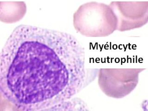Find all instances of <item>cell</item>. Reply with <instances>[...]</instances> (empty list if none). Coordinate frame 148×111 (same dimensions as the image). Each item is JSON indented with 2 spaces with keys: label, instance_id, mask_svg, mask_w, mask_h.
Masks as SVG:
<instances>
[{
  "label": "cell",
  "instance_id": "cell-2",
  "mask_svg": "<svg viewBox=\"0 0 148 111\" xmlns=\"http://www.w3.org/2000/svg\"><path fill=\"white\" fill-rule=\"evenodd\" d=\"M75 30L88 37H105L117 30L118 20L109 5L96 2L81 5L73 15Z\"/></svg>",
  "mask_w": 148,
  "mask_h": 111
},
{
  "label": "cell",
  "instance_id": "cell-6",
  "mask_svg": "<svg viewBox=\"0 0 148 111\" xmlns=\"http://www.w3.org/2000/svg\"><path fill=\"white\" fill-rule=\"evenodd\" d=\"M39 111H91L85 102L77 97L56 104Z\"/></svg>",
  "mask_w": 148,
  "mask_h": 111
},
{
  "label": "cell",
  "instance_id": "cell-8",
  "mask_svg": "<svg viewBox=\"0 0 148 111\" xmlns=\"http://www.w3.org/2000/svg\"><path fill=\"white\" fill-rule=\"evenodd\" d=\"M2 96H3V95H2V94H1V92H0V99L2 98Z\"/></svg>",
  "mask_w": 148,
  "mask_h": 111
},
{
  "label": "cell",
  "instance_id": "cell-4",
  "mask_svg": "<svg viewBox=\"0 0 148 111\" xmlns=\"http://www.w3.org/2000/svg\"><path fill=\"white\" fill-rule=\"evenodd\" d=\"M109 6L117 17L118 31L139 28L148 22V1H112Z\"/></svg>",
  "mask_w": 148,
  "mask_h": 111
},
{
  "label": "cell",
  "instance_id": "cell-3",
  "mask_svg": "<svg viewBox=\"0 0 148 111\" xmlns=\"http://www.w3.org/2000/svg\"><path fill=\"white\" fill-rule=\"evenodd\" d=\"M145 69H101L99 84L109 97L122 98L133 91L138 83L139 75Z\"/></svg>",
  "mask_w": 148,
  "mask_h": 111
},
{
  "label": "cell",
  "instance_id": "cell-5",
  "mask_svg": "<svg viewBox=\"0 0 148 111\" xmlns=\"http://www.w3.org/2000/svg\"><path fill=\"white\" fill-rule=\"evenodd\" d=\"M27 12L24 1H0V21L12 24L21 21Z\"/></svg>",
  "mask_w": 148,
  "mask_h": 111
},
{
  "label": "cell",
  "instance_id": "cell-1",
  "mask_svg": "<svg viewBox=\"0 0 148 111\" xmlns=\"http://www.w3.org/2000/svg\"><path fill=\"white\" fill-rule=\"evenodd\" d=\"M84 49L72 35L21 25L0 53V92L21 111L72 98L90 82Z\"/></svg>",
  "mask_w": 148,
  "mask_h": 111
},
{
  "label": "cell",
  "instance_id": "cell-7",
  "mask_svg": "<svg viewBox=\"0 0 148 111\" xmlns=\"http://www.w3.org/2000/svg\"><path fill=\"white\" fill-rule=\"evenodd\" d=\"M0 111H21L3 96L0 99Z\"/></svg>",
  "mask_w": 148,
  "mask_h": 111
}]
</instances>
